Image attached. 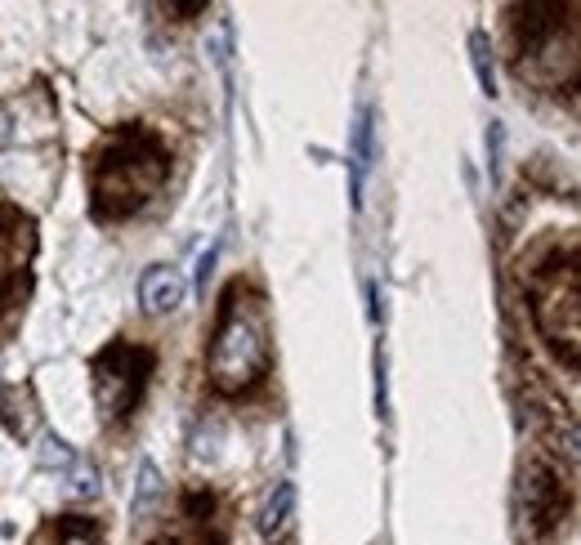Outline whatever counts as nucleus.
I'll return each instance as SVG.
<instances>
[{
    "instance_id": "dca6fc26",
    "label": "nucleus",
    "mask_w": 581,
    "mask_h": 545,
    "mask_svg": "<svg viewBox=\"0 0 581 545\" xmlns=\"http://www.w3.org/2000/svg\"><path fill=\"white\" fill-rule=\"evenodd\" d=\"M501 144H505L501 121H488V170H492V179L501 175Z\"/></svg>"
},
{
    "instance_id": "9d476101",
    "label": "nucleus",
    "mask_w": 581,
    "mask_h": 545,
    "mask_svg": "<svg viewBox=\"0 0 581 545\" xmlns=\"http://www.w3.org/2000/svg\"><path fill=\"white\" fill-rule=\"evenodd\" d=\"M41 465L68 474V479H72V497H99V469L86 465V460L77 456V447L63 443L58 434H45V438H41Z\"/></svg>"
},
{
    "instance_id": "39448f33",
    "label": "nucleus",
    "mask_w": 581,
    "mask_h": 545,
    "mask_svg": "<svg viewBox=\"0 0 581 545\" xmlns=\"http://www.w3.org/2000/svg\"><path fill=\"white\" fill-rule=\"evenodd\" d=\"M153 371H157V349L139 345V340H108L90 358V389L103 425H125L139 412Z\"/></svg>"
},
{
    "instance_id": "f8f14e48",
    "label": "nucleus",
    "mask_w": 581,
    "mask_h": 545,
    "mask_svg": "<svg viewBox=\"0 0 581 545\" xmlns=\"http://www.w3.org/2000/svg\"><path fill=\"white\" fill-rule=\"evenodd\" d=\"M27 545H103V523L90 514H49Z\"/></svg>"
},
{
    "instance_id": "ddd939ff",
    "label": "nucleus",
    "mask_w": 581,
    "mask_h": 545,
    "mask_svg": "<svg viewBox=\"0 0 581 545\" xmlns=\"http://www.w3.org/2000/svg\"><path fill=\"white\" fill-rule=\"evenodd\" d=\"M157 510H166V483L153 460H139V483H135V501H131V519L148 523Z\"/></svg>"
},
{
    "instance_id": "2eb2a0df",
    "label": "nucleus",
    "mask_w": 581,
    "mask_h": 545,
    "mask_svg": "<svg viewBox=\"0 0 581 545\" xmlns=\"http://www.w3.org/2000/svg\"><path fill=\"white\" fill-rule=\"evenodd\" d=\"M291 505H295V488L291 483H278L273 497H269V505H265V514H260V532H278L291 519Z\"/></svg>"
},
{
    "instance_id": "f257e3e1",
    "label": "nucleus",
    "mask_w": 581,
    "mask_h": 545,
    "mask_svg": "<svg viewBox=\"0 0 581 545\" xmlns=\"http://www.w3.org/2000/svg\"><path fill=\"white\" fill-rule=\"evenodd\" d=\"M170 179V144L166 134L125 121L112 125L90 148V215L99 224H125L148 211Z\"/></svg>"
},
{
    "instance_id": "6ab92c4d",
    "label": "nucleus",
    "mask_w": 581,
    "mask_h": 545,
    "mask_svg": "<svg viewBox=\"0 0 581 545\" xmlns=\"http://www.w3.org/2000/svg\"><path fill=\"white\" fill-rule=\"evenodd\" d=\"M19 140V130H14V108H0V153L14 148Z\"/></svg>"
},
{
    "instance_id": "423d86ee",
    "label": "nucleus",
    "mask_w": 581,
    "mask_h": 545,
    "mask_svg": "<svg viewBox=\"0 0 581 545\" xmlns=\"http://www.w3.org/2000/svg\"><path fill=\"white\" fill-rule=\"evenodd\" d=\"M228 497L215 488H183L170 505V519L148 545H228Z\"/></svg>"
},
{
    "instance_id": "f3484780",
    "label": "nucleus",
    "mask_w": 581,
    "mask_h": 545,
    "mask_svg": "<svg viewBox=\"0 0 581 545\" xmlns=\"http://www.w3.org/2000/svg\"><path fill=\"white\" fill-rule=\"evenodd\" d=\"M215 259H220V246H206V255L198 259V272H192V287H198V296L211 287V272H215Z\"/></svg>"
},
{
    "instance_id": "9b49d317",
    "label": "nucleus",
    "mask_w": 581,
    "mask_h": 545,
    "mask_svg": "<svg viewBox=\"0 0 581 545\" xmlns=\"http://www.w3.org/2000/svg\"><path fill=\"white\" fill-rule=\"evenodd\" d=\"M183 291H188L183 272L170 268V264H153V268H144V278H139V304L153 318H170L183 304Z\"/></svg>"
},
{
    "instance_id": "7ed1b4c3",
    "label": "nucleus",
    "mask_w": 581,
    "mask_h": 545,
    "mask_svg": "<svg viewBox=\"0 0 581 545\" xmlns=\"http://www.w3.org/2000/svg\"><path fill=\"white\" fill-rule=\"evenodd\" d=\"M528 313L541 331V340L563 358L568 371L581 363V268H577V237H550L528 255L524 272Z\"/></svg>"
},
{
    "instance_id": "4468645a",
    "label": "nucleus",
    "mask_w": 581,
    "mask_h": 545,
    "mask_svg": "<svg viewBox=\"0 0 581 545\" xmlns=\"http://www.w3.org/2000/svg\"><path fill=\"white\" fill-rule=\"evenodd\" d=\"M470 63H474V77H479V90L492 99L496 94V63H492V45L483 32H470Z\"/></svg>"
},
{
    "instance_id": "a211bd4d",
    "label": "nucleus",
    "mask_w": 581,
    "mask_h": 545,
    "mask_svg": "<svg viewBox=\"0 0 581 545\" xmlns=\"http://www.w3.org/2000/svg\"><path fill=\"white\" fill-rule=\"evenodd\" d=\"M376 412L390 416V380H384V354H376Z\"/></svg>"
},
{
    "instance_id": "20e7f679",
    "label": "nucleus",
    "mask_w": 581,
    "mask_h": 545,
    "mask_svg": "<svg viewBox=\"0 0 581 545\" xmlns=\"http://www.w3.org/2000/svg\"><path fill=\"white\" fill-rule=\"evenodd\" d=\"M510 41H514V73L555 86L559 58L577 67V5H514Z\"/></svg>"
},
{
    "instance_id": "f03ea898",
    "label": "nucleus",
    "mask_w": 581,
    "mask_h": 545,
    "mask_svg": "<svg viewBox=\"0 0 581 545\" xmlns=\"http://www.w3.org/2000/svg\"><path fill=\"white\" fill-rule=\"evenodd\" d=\"M273 367V326L269 304L250 282H233L220 296L215 331L206 345V376L215 393H250Z\"/></svg>"
},
{
    "instance_id": "1a4fd4ad",
    "label": "nucleus",
    "mask_w": 581,
    "mask_h": 545,
    "mask_svg": "<svg viewBox=\"0 0 581 545\" xmlns=\"http://www.w3.org/2000/svg\"><path fill=\"white\" fill-rule=\"evenodd\" d=\"M371 157H376V108L362 103L358 116H354V134H349V201L354 211H362V188H367V170H371Z\"/></svg>"
},
{
    "instance_id": "6e6552de",
    "label": "nucleus",
    "mask_w": 581,
    "mask_h": 545,
    "mask_svg": "<svg viewBox=\"0 0 581 545\" xmlns=\"http://www.w3.org/2000/svg\"><path fill=\"white\" fill-rule=\"evenodd\" d=\"M32 259H36V220L0 197V318H10L23 304Z\"/></svg>"
},
{
    "instance_id": "0eeeda50",
    "label": "nucleus",
    "mask_w": 581,
    "mask_h": 545,
    "mask_svg": "<svg viewBox=\"0 0 581 545\" xmlns=\"http://www.w3.org/2000/svg\"><path fill=\"white\" fill-rule=\"evenodd\" d=\"M519 510H524V527L533 536H559V527L572 514V483L568 474L550 460V456H528L524 474H519Z\"/></svg>"
}]
</instances>
